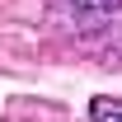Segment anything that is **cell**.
Returning a JSON list of instances; mask_svg holds the SVG:
<instances>
[{
    "mask_svg": "<svg viewBox=\"0 0 122 122\" xmlns=\"http://www.w3.org/2000/svg\"><path fill=\"white\" fill-rule=\"evenodd\" d=\"M122 10V0H52V14L66 28H103Z\"/></svg>",
    "mask_w": 122,
    "mask_h": 122,
    "instance_id": "6da1fadb",
    "label": "cell"
},
{
    "mask_svg": "<svg viewBox=\"0 0 122 122\" xmlns=\"http://www.w3.org/2000/svg\"><path fill=\"white\" fill-rule=\"evenodd\" d=\"M89 122H122V99L99 94V99L89 103Z\"/></svg>",
    "mask_w": 122,
    "mask_h": 122,
    "instance_id": "7a4b0ae2",
    "label": "cell"
}]
</instances>
